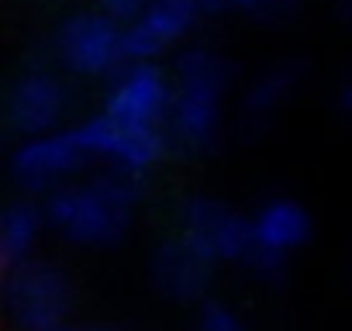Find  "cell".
<instances>
[{"label":"cell","instance_id":"obj_1","mask_svg":"<svg viewBox=\"0 0 352 331\" xmlns=\"http://www.w3.org/2000/svg\"><path fill=\"white\" fill-rule=\"evenodd\" d=\"M145 176L107 170L83 183H66L45 201L49 225L73 245L111 249L124 238L135 204L145 197Z\"/></svg>","mask_w":352,"mask_h":331},{"label":"cell","instance_id":"obj_2","mask_svg":"<svg viewBox=\"0 0 352 331\" xmlns=\"http://www.w3.org/2000/svg\"><path fill=\"white\" fill-rule=\"evenodd\" d=\"M235 66L228 56L194 45L173 66V111L166 121L169 148L211 152L221 138V104L232 90Z\"/></svg>","mask_w":352,"mask_h":331},{"label":"cell","instance_id":"obj_3","mask_svg":"<svg viewBox=\"0 0 352 331\" xmlns=\"http://www.w3.org/2000/svg\"><path fill=\"white\" fill-rule=\"evenodd\" d=\"M4 310L18 331L63 328L73 310V283L56 262L28 259L4 273Z\"/></svg>","mask_w":352,"mask_h":331},{"label":"cell","instance_id":"obj_4","mask_svg":"<svg viewBox=\"0 0 352 331\" xmlns=\"http://www.w3.org/2000/svg\"><path fill=\"white\" fill-rule=\"evenodd\" d=\"M311 211L294 197H270L252 214V245L242 266L259 283H283L290 269V255L311 242Z\"/></svg>","mask_w":352,"mask_h":331},{"label":"cell","instance_id":"obj_5","mask_svg":"<svg viewBox=\"0 0 352 331\" xmlns=\"http://www.w3.org/2000/svg\"><path fill=\"white\" fill-rule=\"evenodd\" d=\"M56 59L76 76H114L128 62L124 25L100 11L69 14L52 38Z\"/></svg>","mask_w":352,"mask_h":331},{"label":"cell","instance_id":"obj_6","mask_svg":"<svg viewBox=\"0 0 352 331\" xmlns=\"http://www.w3.org/2000/svg\"><path fill=\"white\" fill-rule=\"evenodd\" d=\"M90 159L80 128H59L38 138H25L11 155V176L25 194H56Z\"/></svg>","mask_w":352,"mask_h":331},{"label":"cell","instance_id":"obj_7","mask_svg":"<svg viewBox=\"0 0 352 331\" xmlns=\"http://www.w3.org/2000/svg\"><path fill=\"white\" fill-rule=\"evenodd\" d=\"M180 235L197 252H204L214 266L242 262L252 245V218L239 214L232 204H225L218 197L190 194L180 204Z\"/></svg>","mask_w":352,"mask_h":331},{"label":"cell","instance_id":"obj_8","mask_svg":"<svg viewBox=\"0 0 352 331\" xmlns=\"http://www.w3.org/2000/svg\"><path fill=\"white\" fill-rule=\"evenodd\" d=\"M173 111V76L159 69L152 59H128L107 83L104 114L142 124V128H166Z\"/></svg>","mask_w":352,"mask_h":331},{"label":"cell","instance_id":"obj_9","mask_svg":"<svg viewBox=\"0 0 352 331\" xmlns=\"http://www.w3.org/2000/svg\"><path fill=\"white\" fill-rule=\"evenodd\" d=\"M76 128L90 159H100L107 162V170H121L135 176H145L169 148L166 128H142V124L118 121L111 114H97Z\"/></svg>","mask_w":352,"mask_h":331},{"label":"cell","instance_id":"obj_10","mask_svg":"<svg viewBox=\"0 0 352 331\" xmlns=\"http://www.w3.org/2000/svg\"><path fill=\"white\" fill-rule=\"evenodd\" d=\"M307 80V62L297 59V56H287V59H276L270 62L245 90L242 97V107H239V131L245 141H259L276 114L290 104V97L304 87Z\"/></svg>","mask_w":352,"mask_h":331},{"label":"cell","instance_id":"obj_11","mask_svg":"<svg viewBox=\"0 0 352 331\" xmlns=\"http://www.w3.org/2000/svg\"><path fill=\"white\" fill-rule=\"evenodd\" d=\"M69 107L66 83L49 69H28L14 80L8 93V124L21 138H38L49 131H59V121Z\"/></svg>","mask_w":352,"mask_h":331},{"label":"cell","instance_id":"obj_12","mask_svg":"<svg viewBox=\"0 0 352 331\" xmlns=\"http://www.w3.org/2000/svg\"><path fill=\"white\" fill-rule=\"evenodd\" d=\"M204 14V0H148V8L124 28L128 59H155L187 38Z\"/></svg>","mask_w":352,"mask_h":331},{"label":"cell","instance_id":"obj_13","mask_svg":"<svg viewBox=\"0 0 352 331\" xmlns=\"http://www.w3.org/2000/svg\"><path fill=\"white\" fill-rule=\"evenodd\" d=\"M211 273H214V262L204 252H197L184 235L159 242L152 259H148L152 286L166 300H176V304L204 300V293L211 286Z\"/></svg>","mask_w":352,"mask_h":331},{"label":"cell","instance_id":"obj_14","mask_svg":"<svg viewBox=\"0 0 352 331\" xmlns=\"http://www.w3.org/2000/svg\"><path fill=\"white\" fill-rule=\"evenodd\" d=\"M45 225V207H38L35 201L21 197L4 207V214H0V266H4V273L32 259V249Z\"/></svg>","mask_w":352,"mask_h":331},{"label":"cell","instance_id":"obj_15","mask_svg":"<svg viewBox=\"0 0 352 331\" xmlns=\"http://www.w3.org/2000/svg\"><path fill=\"white\" fill-rule=\"evenodd\" d=\"M297 14H300V0H249V8H245V18L266 28H283Z\"/></svg>","mask_w":352,"mask_h":331},{"label":"cell","instance_id":"obj_16","mask_svg":"<svg viewBox=\"0 0 352 331\" xmlns=\"http://www.w3.org/2000/svg\"><path fill=\"white\" fill-rule=\"evenodd\" d=\"M194 331H249V324L225 300H201Z\"/></svg>","mask_w":352,"mask_h":331},{"label":"cell","instance_id":"obj_17","mask_svg":"<svg viewBox=\"0 0 352 331\" xmlns=\"http://www.w3.org/2000/svg\"><path fill=\"white\" fill-rule=\"evenodd\" d=\"M94 4H97L100 14H107V18H114L118 25L128 28V25L148 8V0H94Z\"/></svg>","mask_w":352,"mask_h":331},{"label":"cell","instance_id":"obj_18","mask_svg":"<svg viewBox=\"0 0 352 331\" xmlns=\"http://www.w3.org/2000/svg\"><path fill=\"white\" fill-rule=\"evenodd\" d=\"M335 111H338L342 121L352 124V62L342 69V76L335 83Z\"/></svg>","mask_w":352,"mask_h":331},{"label":"cell","instance_id":"obj_19","mask_svg":"<svg viewBox=\"0 0 352 331\" xmlns=\"http://www.w3.org/2000/svg\"><path fill=\"white\" fill-rule=\"evenodd\" d=\"M245 8L249 0H204V14H232V11L245 14Z\"/></svg>","mask_w":352,"mask_h":331},{"label":"cell","instance_id":"obj_20","mask_svg":"<svg viewBox=\"0 0 352 331\" xmlns=\"http://www.w3.org/2000/svg\"><path fill=\"white\" fill-rule=\"evenodd\" d=\"M335 18L342 21V28L352 32V0H335Z\"/></svg>","mask_w":352,"mask_h":331},{"label":"cell","instance_id":"obj_21","mask_svg":"<svg viewBox=\"0 0 352 331\" xmlns=\"http://www.w3.org/2000/svg\"><path fill=\"white\" fill-rule=\"evenodd\" d=\"M83 331H121V328H83Z\"/></svg>","mask_w":352,"mask_h":331},{"label":"cell","instance_id":"obj_22","mask_svg":"<svg viewBox=\"0 0 352 331\" xmlns=\"http://www.w3.org/2000/svg\"><path fill=\"white\" fill-rule=\"evenodd\" d=\"M52 331H76V328H66V324H63V328H52Z\"/></svg>","mask_w":352,"mask_h":331}]
</instances>
